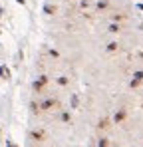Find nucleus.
I'll use <instances>...</instances> for the list:
<instances>
[{
  "mask_svg": "<svg viewBox=\"0 0 143 147\" xmlns=\"http://www.w3.org/2000/svg\"><path fill=\"white\" fill-rule=\"evenodd\" d=\"M139 80H143V72H137V74H135V80H133V84H137Z\"/></svg>",
  "mask_w": 143,
  "mask_h": 147,
  "instance_id": "1",
  "label": "nucleus"
},
{
  "mask_svg": "<svg viewBox=\"0 0 143 147\" xmlns=\"http://www.w3.org/2000/svg\"><path fill=\"white\" fill-rule=\"evenodd\" d=\"M0 72H2V76H4V78H8V76H10V72H8V70H6V68H2V70H0Z\"/></svg>",
  "mask_w": 143,
  "mask_h": 147,
  "instance_id": "2",
  "label": "nucleus"
},
{
  "mask_svg": "<svg viewBox=\"0 0 143 147\" xmlns=\"http://www.w3.org/2000/svg\"><path fill=\"white\" fill-rule=\"evenodd\" d=\"M139 8H141V10H143V4H139Z\"/></svg>",
  "mask_w": 143,
  "mask_h": 147,
  "instance_id": "3",
  "label": "nucleus"
},
{
  "mask_svg": "<svg viewBox=\"0 0 143 147\" xmlns=\"http://www.w3.org/2000/svg\"><path fill=\"white\" fill-rule=\"evenodd\" d=\"M18 2H24V0H18Z\"/></svg>",
  "mask_w": 143,
  "mask_h": 147,
  "instance_id": "4",
  "label": "nucleus"
}]
</instances>
